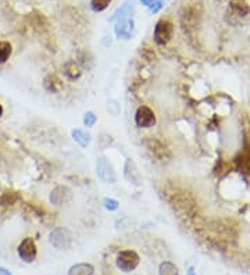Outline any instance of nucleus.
<instances>
[{
	"mask_svg": "<svg viewBox=\"0 0 250 275\" xmlns=\"http://www.w3.org/2000/svg\"><path fill=\"white\" fill-rule=\"evenodd\" d=\"M49 242L53 248L59 249V250H66V249H70L72 246L74 235L66 226H57L50 232Z\"/></svg>",
	"mask_w": 250,
	"mask_h": 275,
	"instance_id": "f257e3e1",
	"label": "nucleus"
},
{
	"mask_svg": "<svg viewBox=\"0 0 250 275\" xmlns=\"http://www.w3.org/2000/svg\"><path fill=\"white\" fill-rule=\"evenodd\" d=\"M174 36V24L166 18L157 21L153 31V40L157 46H166Z\"/></svg>",
	"mask_w": 250,
	"mask_h": 275,
	"instance_id": "f03ea898",
	"label": "nucleus"
},
{
	"mask_svg": "<svg viewBox=\"0 0 250 275\" xmlns=\"http://www.w3.org/2000/svg\"><path fill=\"white\" fill-rule=\"evenodd\" d=\"M139 263H140V257L135 250H122L118 253L116 260L118 270L122 272H132L138 268Z\"/></svg>",
	"mask_w": 250,
	"mask_h": 275,
	"instance_id": "7ed1b4c3",
	"label": "nucleus"
},
{
	"mask_svg": "<svg viewBox=\"0 0 250 275\" xmlns=\"http://www.w3.org/2000/svg\"><path fill=\"white\" fill-rule=\"evenodd\" d=\"M144 148L147 149V152H149L155 159L160 160V161H168V160L171 159V152H170V149L167 148L164 143L159 141V139H155V138H147V139H144Z\"/></svg>",
	"mask_w": 250,
	"mask_h": 275,
	"instance_id": "20e7f679",
	"label": "nucleus"
},
{
	"mask_svg": "<svg viewBox=\"0 0 250 275\" xmlns=\"http://www.w3.org/2000/svg\"><path fill=\"white\" fill-rule=\"evenodd\" d=\"M135 125L138 128H147L155 127L156 122H157V118H156V113L153 111V109H150L149 106L142 105L139 106L136 111H135Z\"/></svg>",
	"mask_w": 250,
	"mask_h": 275,
	"instance_id": "39448f33",
	"label": "nucleus"
},
{
	"mask_svg": "<svg viewBox=\"0 0 250 275\" xmlns=\"http://www.w3.org/2000/svg\"><path fill=\"white\" fill-rule=\"evenodd\" d=\"M96 174L99 179L105 184H116L117 182V172L114 167L106 157H99L96 161Z\"/></svg>",
	"mask_w": 250,
	"mask_h": 275,
	"instance_id": "423d86ee",
	"label": "nucleus"
},
{
	"mask_svg": "<svg viewBox=\"0 0 250 275\" xmlns=\"http://www.w3.org/2000/svg\"><path fill=\"white\" fill-rule=\"evenodd\" d=\"M17 253L24 263H33L38 257V248L32 238H24L17 248Z\"/></svg>",
	"mask_w": 250,
	"mask_h": 275,
	"instance_id": "0eeeda50",
	"label": "nucleus"
},
{
	"mask_svg": "<svg viewBox=\"0 0 250 275\" xmlns=\"http://www.w3.org/2000/svg\"><path fill=\"white\" fill-rule=\"evenodd\" d=\"M124 178L125 181L129 182L133 187H140L142 185V174L139 171L138 165L133 161L132 159L125 160V164H124Z\"/></svg>",
	"mask_w": 250,
	"mask_h": 275,
	"instance_id": "6e6552de",
	"label": "nucleus"
},
{
	"mask_svg": "<svg viewBox=\"0 0 250 275\" xmlns=\"http://www.w3.org/2000/svg\"><path fill=\"white\" fill-rule=\"evenodd\" d=\"M72 198L71 189L68 187H64V185H60V187H56L52 192H50L49 200L50 203L55 204V206H63V204L68 203Z\"/></svg>",
	"mask_w": 250,
	"mask_h": 275,
	"instance_id": "1a4fd4ad",
	"label": "nucleus"
},
{
	"mask_svg": "<svg viewBox=\"0 0 250 275\" xmlns=\"http://www.w3.org/2000/svg\"><path fill=\"white\" fill-rule=\"evenodd\" d=\"M114 33L118 39H128L132 38L133 35V21L131 18H121L116 22V27H114Z\"/></svg>",
	"mask_w": 250,
	"mask_h": 275,
	"instance_id": "9d476101",
	"label": "nucleus"
},
{
	"mask_svg": "<svg viewBox=\"0 0 250 275\" xmlns=\"http://www.w3.org/2000/svg\"><path fill=\"white\" fill-rule=\"evenodd\" d=\"M43 88L50 94H60L63 88H64V85H63V81L57 75L49 74L43 79Z\"/></svg>",
	"mask_w": 250,
	"mask_h": 275,
	"instance_id": "9b49d317",
	"label": "nucleus"
},
{
	"mask_svg": "<svg viewBox=\"0 0 250 275\" xmlns=\"http://www.w3.org/2000/svg\"><path fill=\"white\" fill-rule=\"evenodd\" d=\"M133 10V0H127L124 5L118 9V10L113 14V17L110 18V21H118L121 18H127L128 16H131V13Z\"/></svg>",
	"mask_w": 250,
	"mask_h": 275,
	"instance_id": "f8f14e48",
	"label": "nucleus"
},
{
	"mask_svg": "<svg viewBox=\"0 0 250 275\" xmlns=\"http://www.w3.org/2000/svg\"><path fill=\"white\" fill-rule=\"evenodd\" d=\"M64 74H66V77L70 81H77L82 75V70H81V67L78 66L75 61H70V63H67L66 66H64Z\"/></svg>",
	"mask_w": 250,
	"mask_h": 275,
	"instance_id": "ddd939ff",
	"label": "nucleus"
},
{
	"mask_svg": "<svg viewBox=\"0 0 250 275\" xmlns=\"http://www.w3.org/2000/svg\"><path fill=\"white\" fill-rule=\"evenodd\" d=\"M229 7H231V10L239 17L247 16L250 13V7L249 5L246 3V0H231Z\"/></svg>",
	"mask_w": 250,
	"mask_h": 275,
	"instance_id": "4468645a",
	"label": "nucleus"
},
{
	"mask_svg": "<svg viewBox=\"0 0 250 275\" xmlns=\"http://www.w3.org/2000/svg\"><path fill=\"white\" fill-rule=\"evenodd\" d=\"M94 267L89 263H79V264L72 265L68 270V275H93Z\"/></svg>",
	"mask_w": 250,
	"mask_h": 275,
	"instance_id": "2eb2a0df",
	"label": "nucleus"
},
{
	"mask_svg": "<svg viewBox=\"0 0 250 275\" xmlns=\"http://www.w3.org/2000/svg\"><path fill=\"white\" fill-rule=\"evenodd\" d=\"M72 139L75 141V143H78L79 146L82 149H86L89 146V143H90V135L89 133H86L83 129H79V128H77V129H72Z\"/></svg>",
	"mask_w": 250,
	"mask_h": 275,
	"instance_id": "dca6fc26",
	"label": "nucleus"
},
{
	"mask_svg": "<svg viewBox=\"0 0 250 275\" xmlns=\"http://www.w3.org/2000/svg\"><path fill=\"white\" fill-rule=\"evenodd\" d=\"M13 53V46L7 40H0V66L7 63Z\"/></svg>",
	"mask_w": 250,
	"mask_h": 275,
	"instance_id": "f3484780",
	"label": "nucleus"
},
{
	"mask_svg": "<svg viewBox=\"0 0 250 275\" xmlns=\"http://www.w3.org/2000/svg\"><path fill=\"white\" fill-rule=\"evenodd\" d=\"M159 275H179V271L171 261H163L159 267Z\"/></svg>",
	"mask_w": 250,
	"mask_h": 275,
	"instance_id": "a211bd4d",
	"label": "nucleus"
},
{
	"mask_svg": "<svg viewBox=\"0 0 250 275\" xmlns=\"http://www.w3.org/2000/svg\"><path fill=\"white\" fill-rule=\"evenodd\" d=\"M111 0H90V7L94 13H100L105 11L109 6H110Z\"/></svg>",
	"mask_w": 250,
	"mask_h": 275,
	"instance_id": "6ab92c4d",
	"label": "nucleus"
},
{
	"mask_svg": "<svg viewBox=\"0 0 250 275\" xmlns=\"http://www.w3.org/2000/svg\"><path fill=\"white\" fill-rule=\"evenodd\" d=\"M96 121H97V117L94 116L93 111H86L85 114H83V118H82V122L83 125L86 128H92L96 124Z\"/></svg>",
	"mask_w": 250,
	"mask_h": 275,
	"instance_id": "aec40b11",
	"label": "nucleus"
},
{
	"mask_svg": "<svg viewBox=\"0 0 250 275\" xmlns=\"http://www.w3.org/2000/svg\"><path fill=\"white\" fill-rule=\"evenodd\" d=\"M17 200V195L14 192H5L3 196L0 198V203L3 206H10Z\"/></svg>",
	"mask_w": 250,
	"mask_h": 275,
	"instance_id": "412c9836",
	"label": "nucleus"
},
{
	"mask_svg": "<svg viewBox=\"0 0 250 275\" xmlns=\"http://www.w3.org/2000/svg\"><path fill=\"white\" fill-rule=\"evenodd\" d=\"M103 207L106 210H109V211H116L120 207V203L117 202L116 199H111V198H105L103 199Z\"/></svg>",
	"mask_w": 250,
	"mask_h": 275,
	"instance_id": "4be33fe9",
	"label": "nucleus"
},
{
	"mask_svg": "<svg viewBox=\"0 0 250 275\" xmlns=\"http://www.w3.org/2000/svg\"><path fill=\"white\" fill-rule=\"evenodd\" d=\"M163 5H164V3H163L161 0H155V2H153V5H152L149 7L150 13H153V14H156V13H159V11L161 10V7H163Z\"/></svg>",
	"mask_w": 250,
	"mask_h": 275,
	"instance_id": "5701e85b",
	"label": "nucleus"
},
{
	"mask_svg": "<svg viewBox=\"0 0 250 275\" xmlns=\"http://www.w3.org/2000/svg\"><path fill=\"white\" fill-rule=\"evenodd\" d=\"M153 2H155V0H140V3H142L143 6H146L147 9H149L150 6L153 5Z\"/></svg>",
	"mask_w": 250,
	"mask_h": 275,
	"instance_id": "b1692460",
	"label": "nucleus"
},
{
	"mask_svg": "<svg viewBox=\"0 0 250 275\" xmlns=\"http://www.w3.org/2000/svg\"><path fill=\"white\" fill-rule=\"evenodd\" d=\"M0 275H11V272L7 268H3V267H0Z\"/></svg>",
	"mask_w": 250,
	"mask_h": 275,
	"instance_id": "393cba45",
	"label": "nucleus"
},
{
	"mask_svg": "<svg viewBox=\"0 0 250 275\" xmlns=\"http://www.w3.org/2000/svg\"><path fill=\"white\" fill-rule=\"evenodd\" d=\"M3 113H5V109H3V106H2V103H0V117L3 116Z\"/></svg>",
	"mask_w": 250,
	"mask_h": 275,
	"instance_id": "a878e982",
	"label": "nucleus"
},
{
	"mask_svg": "<svg viewBox=\"0 0 250 275\" xmlns=\"http://www.w3.org/2000/svg\"><path fill=\"white\" fill-rule=\"evenodd\" d=\"M188 275H194V271H193V268H190V270L188 271Z\"/></svg>",
	"mask_w": 250,
	"mask_h": 275,
	"instance_id": "bb28decb",
	"label": "nucleus"
}]
</instances>
